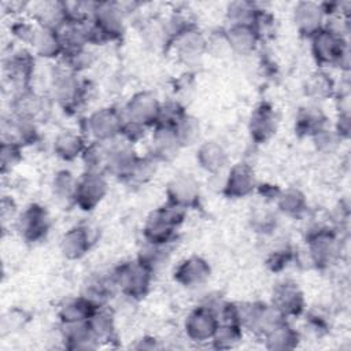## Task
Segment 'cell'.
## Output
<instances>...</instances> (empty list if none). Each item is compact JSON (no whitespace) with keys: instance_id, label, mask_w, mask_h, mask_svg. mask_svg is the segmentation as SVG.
<instances>
[{"instance_id":"44dd1931","label":"cell","mask_w":351,"mask_h":351,"mask_svg":"<svg viewBox=\"0 0 351 351\" xmlns=\"http://www.w3.org/2000/svg\"><path fill=\"white\" fill-rule=\"evenodd\" d=\"M278 118L273 106L261 101L254 107L248 118V134L255 144H265L276 134Z\"/></svg>"},{"instance_id":"ba28073f","label":"cell","mask_w":351,"mask_h":351,"mask_svg":"<svg viewBox=\"0 0 351 351\" xmlns=\"http://www.w3.org/2000/svg\"><path fill=\"white\" fill-rule=\"evenodd\" d=\"M52 103L53 101L49 95H44L30 86L11 93L8 114L38 123L44 122L49 117Z\"/></svg>"},{"instance_id":"277c9868","label":"cell","mask_w":351,"mask_h":351,"mask_svg":"<svg viewBox=\"0 0 351 351\" xmlns=\"http://www.w3.org/2000/svg\"><path fill=\"white\" fill-rule=\"evenodd\" d=\"M110 276L117 291L133 300L145 298L154 280V273L137 258L118 263Z\"/></svg>"},{"instance_id":"52a82bcc","label":"cell","mask_w":351,"mask_h":351,"mask_svg":"<svg viewBox=\"0 0 351 351\" xmlns=\"http://www.w3.org/2000/svg\"><path fill=\"white\" fill-rule=\"evenodd\" d=\"M34 73L36 56L26 47L11 48L3 59V78L12 92L30 88Z\"/></svg>"},{"instance_id":"5bb4252c","label":"cell","mask_w":351,"mask_h":351,"mask_svg":"<svg viewBox=\"0 0 351 351\" xmlns=\"http://www.w3.org/2000/svg\"><path fill=\"white\" fill-rule=\"evenodd\" d=\"M128 16L121 1H96L90 19L111 43L125 34Z\"/></svg>"},{"instance_id":"4fadbf2b","label":"cell","mask_w":351,"mask_h":351,"mask_svg":"<svg viewBox=\"0 0 351 351\" xmlns=\"http://www.w3.org/2000/svg\"><path fill=\"white\" fill-rule=\"evenodd\" d=\"M270 304L288 319L302 317L307 310L302 288L291 278H284L274 284L270 293Z\"/></svg>"},{"instance_id":"4dcf8cb0","label":"cell","mask_w":351,"mask_h":351,"mask_svg":"<svg viewBox=\"0 0 351 351\" xmlns=\"http://www.w3.org/2000/svg\"><path fill=\"white\" fill-rule=\"evenodd\" d=\"M97 306L92 303L84 295L71 296L63 300L58 307V318L59 324H77V322H88Z\"/></svg>"},{"instance_id":"f907efd6","label":"cell","mask_w":351,"mask_h":351,"mask_svg":"<svg viewBox=\"0 0 351 351\" xmlns=\"http://www.w3.org/2000/svg\"><path fill=\"white\" fill-rule=\"evenodd\" d=\"M200 132H202V129H200L199 121L189 114L176 128V133L178 136V140H180L182 148L197 143V140L200 137Z\"/></svg>"},{"instance_id":"e0dca14e","label":"cell","mask_w":351,"mask_h":351,"mask_svg":"<svg viewBox=\"0 0 351 351\" xmlns=\"http://www.w3.org/2000/svg\"><path fill=\"white\" fill-rule=\"evenodd\" d=\"M258 185L256 173L248 162L232 165L223 176L221 193L229 199H244L255 193Z\"/></svg>"},{"instance_id":"816d5d0a","label":"cell","mask_w":351,"mask_h":351,"mask_svg":"<svg viewBox=\"0 0 351 351\" xmlns=\"http://www.w3.org/2000/svg\"><path fill=\"white\" fill-rule=\"evenodd\" d=\"M311 140H313V144H314L315 149L322 152V154L333 152L340 145V143L343 141L337 136V133L333 129H330L329 126L325 128L324 130H321L319 133H317Z\"/></svg>"},{"instance_id":"6f0895ef","label":"cell","mask_w":351,"mask_h":351,"mask_svg":"<svg viewBox=\"0 0 351 351\" xmlns=\"http://www.w3.org/2000/svg\"><path fill=\"white\" fill-rule=\"evenodd\" d=\"M333 130L337 133V136L341 140H347L350 137V132H351V115H350V111L339 112L337 114Z\"/></svg>"},{"instance_id":"e575fe53","label":"cell","mask_w":351,"mask_h":351,"mask_svg":"<svg viewBox=\"0 0 351 351\" xmlns=\"http://www.w3.org/2000/svg\"><path fill=\"white\" fill-rule=\"evenodd\" d=\"M262 340L267 350L288 351V350H295L299 346L302 336H300V332L295 329L288 319L281 325L276 326L269 333H266L262 337Z\"/></svg>"},{"instance_id":"8992f818","label":"cell","mask_w":351,"mask_h":351,"mask_svg":"<svg viewBox=\"0 0 351 351\" xmlns=\"http://www.w3.org/2000/svg\"><path fill=\"white\" fill-rule=\"evenodd\" d=\"M123 122L125 115L122 108L104 106L85 117L82 122V133L89 141L107 143L119 137Z\"/></svg>"},{"instance_id":"9a60e30c","label":"cell","mask_w":351,"mask_h":351,"mask_svg":"<svg viewBox=\"0 0 351 351\" xmlns=\"http://www.w3.org/2000/svg\"><path fill=\"white\" fill-rule=\"evenodd\" d=\"M162 101L151 90H138L129 97L122 111L125 119L133 121L145 126L147 129L155 128L160 111Z\"/></svg>"},{"instance_id":"60d3db41","label":"cell","mask_w":351,"mask_h":351,"mask_svg":"<svg viewBox=\"0 0 351 351\" xmlns=\"http://www.w3.org/2000/svg\"><path fill=\"white\" fill-rule=\"evenodd\" d=\"M244 337V329L237 324L219 322L210 344L215 350H232L237 347Z\"/></svg>"},{"instance_id":"d4e9b609","label":"cell","mask_w":351,"mask_h":351,"mask_svg":"<svg viewBox=\"0 0 351 351\" xmlns=\"http://www.w3.org/2000/svg\"><path fill=\"white\" fill-rule=\"evenodd\" d=\"M60 340L66 350L92 351L100 347L89 322L60 324Z\"/></svg>"},{"instance_id":"7402d4cb","label":"cell","mask_w":351,"mask_h":351,"mask_svg":"<svg viewBox=\"0 0 351 351\" xmlns=\"http://www.w3.org/2000/svg\"><path fill=\"white\" fill-rule=\"evenodd\" d=\"M0 132L1 141L14 143L22 148L32 147L40 141V130L36 122L21 119L11 114L3 115Z\"/></svg>"},{"instance_id":"9f6ffc18","label":"cell","mask_w":351,"mask_h":351,"mask_svg":"<svg viewBox=\"0 0 351 351\" xmlns=\"http://www.w3.org/2000/svg\"><path fill=\"white\" fill-rule=\"evenodd\" d=\"M29 319L27 314L21 308H12L3 317V329L15 330L18 328H23L26 321Z\"/></svg>"},{"instance_id":"1f68e13d","label":"cell","mask_w":351,"mask_h":351,"mask_svg":"<svg viewBox=\"0 0 351 351\" xmlns=\"http://www.w3.org/2000/svg\"><path fill=\"white\" fill-rule=\"evenodd\" d=\"M88 322L100 346L111 344L118 340L115 314L108 304L97 307Z\"/></svg>"},{"instance_id":"bcb514c9","label":"cell","mask_w":351,"mask_h":351,"mask_svg":"<svg viewBox=\"0 0 351 351\" xmlns=\"http://www.w3.org/2000/svg\"><path fill=\"white\" fill-rule=\"evenodd\" d=\"M296 261V252L289 245L273 248L265 258V265L271 273H281Z\"/></svg>"},{"instance_id":"681fc988","label":"cell","mask_w":351,"mask_h":351,"mask_svg":"<svg viewBox=\"0 0 351 351\" xmlns=\"http://www.w3.org/2000/svg\"><path fill=\"white\" fill-rule=\"evenodd\" d=\"M23 149L22 147L14 144L1 141L0 144V169L1 174L5 176L11 173L22 160L23 158Z\"/></svg>"},{"instance_id":"6da1fadb","label":"cell","mask_w":351,"mask_h":351,"mask_svg":"<svg viewBox=\"0 0 351 351\" xmlns=\"http://www.w3.org/2000/svg\"><path fill=\"white\" fill-rule=\"evenodd\" d=\"M88 81L58 63L49 74V97L63 111L75 114L88 100Z\"/></svg>"},{"instance_id":"836d02e7","label":"cell","mask_w":351,"mask_h":351,"mask_svg":"<svg viewBox=\"0 0 351 351\" xmlns=\"http://www.w3.org/2000/svg\"><path fill=\"white\" fill-rule=\"evenodd\" d=\"M274 204L278 213L295 219L306 215L308 210V203L304 192L296 186L281 188Z\"/></svg>"},{"instance_id":"b9f144b4","label":"cell","mask_w":351,"mask_h":351,"mask_svg":"<svg viewBox=\"0 0 351 351\" xmlns=\"http://www.w3.org/2000/svg\"><path fill=\"white\" fill-rule=\"evenodd\" d=\"M248 222L255 233L261 236H269L277 229L278 218L273 210L263 206H258L254 207V210H251Z\"/></svg>"},{"instance_id":"7c38bea8","label":"cell","mask_w":351,"mask_h":351,"mask_svg":"<svg viewBox=\"0 0 351 351\" xmlns=\"http://www.w3.org/2000/svg\"><path fill=\"white\" fill-rule=\"evenodd\" d=\"M169 49L174 51L181 63L193 66L208 52V37L193 22L171 41Z\"/></svg>"},{"instance_id":"db71d44e","label":"cell","mask_w":351,"mask_h":351,"mask_svg":"<svg viewBox=\"0 0 351 351\" xmlns=\"http://www.w3.org/2000/svg\"><path fill=\"white\" fill-rule=\"evenodd\" d=\"M148 130L149 129H147L145 126H143L140 123H136L133 121L125 119V122L122 125V129H121L119 137H122L128 143L136 145V144H138L141 140H144L147 137V132Z\"/></svg>"},{"instance_id":"ab89813d","label":"cell","mask_w":351,"mask_h":351,"mask_svg":"<svg viewBox=\"0 0 351 351\" xmlns=\"http://www.w3.org/2000/svg\"><path fill=\"white\" fill-rule=\"evenodd\" d=\"M169 247L170 245H158V244H151L144 241L136 258L155 274L156 271H159L167 265L170 259Z\"/></svg>"},{"instance_id":"d6986e66","label":"cell","mask_w":351,"mask_h":351,"mask_svg":"<svg viewBox=\"0 0 351 351\" xmlns=\"http://www.w3.org/2000/svg\"><path fill=\"white\" fill-rule=\"evenodd\" d=\"M211 277V266L207 259L199 255H191L178 262L173 270V280L186 289L204 287Z\"/></svg>"},{"instance_id":"2e32d148","label":"cell","mask_w":351,"mask_h":351,"mask_svg":"<svg viewBox=\"0 0 351 351\" xmlns=\"http://www.w3.org/2000/svg\"><path fill=\"white\" fill-rule=\"evenodd\" d=\"M218 325L219 319L214 310L200 303L186 314L184 321V333L186 339L193 343H210Z\"/></svg>"},{"instance_id":"3957f363","label":"cell","mask_w":351,"mask_h":351,"mask_svg":"<svg viewBox=\"0 0 351 351\" xmlns=\"http://www.w3.org/2000/svg\"><path fill=\"white\" fill-rule=\"evenodd\" d=\"M306 254L315 269L325 270L333 266L341 254L340 230L329 225L311 228L306 236Z\"/></svg>"},{"instance_id":"7a4b0ae2","label":"cell","mask_w":351,"mask_h":351,"mask_svg":"<svg viewBox=\"0 0 351 351\" xmlns=\"http://www.w3.org/2000/svg\"><path fill=\"white\" fill-rule=\"evenodd\" d=\"M188 211L173 203H163L148 214L143 225V239L145 243L170 245L184 223Z\"/></svg>"},{"instance_id":"91938a15","label":"cell","mask_w":351,"mask_h":351,"mask_svg":"<svg viewBox=\"0 0 351 351\" xmlns=\"http://www.w3.org/2000/svg\"><path fill=\"white\" fill-rule=\"evenodd\" d=\"M136 350H158L160 348V343L156 337L154 336H143L140 337L136 344L133 346Z\"/></svg>"},{"instance_id":"ffe728a7","label":"cell","mask_w":351,"mask_h":351,"mask_svg":"<svg viewBox=\"0 0 351 351\" xmlns=\"http://www.w3.org/2000/svg\"><path fill=\"white\" fill-rule=\"evenodd\" d=\"M325 12L318 1H298L292 10V21L298 33L310 40L314 34L324 29Z\"/></svg>"},{"instance_id":"f35d334b","label":"cell","mask_w":351,"mask_h":351,"mask_svg":"<svg viewBox=\"0 0 351 351\" xmlns=\"http://www.w3.org/2000/svg\"><path fill=\"white\" fill-rule=\"evenodd\" d=\"M78 177L69 169H59L51 180V191L53 197L62 203H71L74 199Z\"/></svg>"},{"instance_id":"74e56055","label":"cell","mask_w":351,"mask_h":351,"mask_svg":"<svg viewBox=\"0 0 351 351\" xmlns=\"http://www.w3.org/2000/svg\"><path fill=\"white\" fill-rule=\"evenodd\" d=\"M262 7L250 0H234L228 3L225 18L229 25H254Z\"/></svg>"},{"instance_id":"9c48e42d","label":"cell","mask_w":351,"mask_h":351,"mask_svg":"<svg viewBox=\"0 0 351 351\" xmlns=\"http://www.w3.org/2000/svg\"><path fill=\"white\" fill-rule=\"evenodd\" d=\"M14 228L25 243L36 244L48 236L51 218L43 204L30 203L19 211Z\"/></svg>"},{"instance_id":"ee69618b","label":"cell","mask_w":351,"mask_h":351,"mask_svg":"<svg viewBox=\"0 0 351 351\" xmlns=\"http://www.w3.org/2000/svg\"><path fill=\"white\" fill-rule=\"evenodd\" d=\"M95 62V52L90 49V47L74 49L64 52L63 56L60 58L59 63L67 67L69 70L81 74L82 71L88 70Z\"/></svg>"},{"instance_id":"484cf974","label":"cell","mask_w":351,"mask_h":351,"mask_svg":"<svg viewBox=\"0 0 351 351\" xmlns=\"http://www.w3.org/2000/svg\"><path fill=\"white\" fill-rule=\"evenodd\" d=\"M29 18L36 22L41 27H48L58 30L66 21H67V12L64 1H37L30 3L27 10Z\"/></svg>"},{"instance_id":"f6af8a7d","label":"cell","mask_w":351,"mask_h":351,"mask_svg":"<svg viewBox=\"0 0 351 351\" xmlns=\"http://www.w3.org/2000/svg\"><path fill=\"white\" fill-rule=\"evenodd\" d=\"M186 115H188L186 108L178 100L162 101L158 122L155 126L176 129Z\"/></svg>"},{"instance_id":"11a10c76","label":"cell","mask_w":351,"mask_h":351,"mask_svg":"<svg viewBox=\"0 0 351 351\" xmlns=\"http://www.w3.org/2000/svg\"><path fill=\"white\" fill-rule=\"evenodd\" d=\"M18 214H19V210H18L16 202L11 196L4 195L1 197V203H0V219H1L3 229H5V226L8 223H11L14 226Z\"/></svg>"},{"instance_id":"d6a6232c","label":"cell","mask_w":351,"mask_h":351,"mask_svg":"<svg viewBox=\"0 0 351 351\" xmlns=\"http://www.w3.org/2000/svg\"><path fill=\"white\" fill-rule=\"evenodd\" d=\"M32 49L36 56L45 60H60L63 56V44L56 30L38 26Z\"/></svg>"},{"instance_id":"c3c4849f","label":"cell","mask_w":351,"mask_h":351,"mask_svg":"<svg viewBox=\"0 0 351 351\" xmlns=\"http://www.w3.org/2000/svg\"><path fill=\"white\" fill-rule=\"evenodd\" d=\"M158 163L159 160L155 159L152 155L147 154L144 156L140 155L134 169H133V173L130 176V180L129 182H136V184H145L148 181H151L156 171H158Z\"/></svg>"},{"instance_id":"7dc6e473","label":"cell","mask_w":351,"mask_h":351,"mask_svg":"<svg viewBox=\"0 0 351 351\" xmlns=\"http://www.w3.org/2000/svg\"><path fill=\"white\" fill-rule=\"evenodd\" d=\"M37 29H38V25L33 22L30 18H25V16L14 18L10 25V33L14 37V40L21 43L22 47H30V48L34 41Z\"/></svg>"},{"instance_id":"cb8c5ba5","label":"cell","mask_w":351,"mask_h":351,"mask_svg":"<svg viewBox=\"0 0 351 351\" xmlns=\"http://www.w3.org/2000/svg\"><path fill=\"white\" fill-rule=\"evenodd\" d=\"M93 237L89 226L74 225L67 229L59 241L62 255L69 261L82 259L92 248Z\"/></svg>"},{"instance_id":"ac0fdd59","label":"cell","mask_w":351,"mask_h":351,"mask_svg":"<svg viewBox=\"0 0 351 351\" xmlns=\"http://www.w3.org/2000/svg\"><path fill=\"white\" fill-rule=\"evenodd\" d=\"M200 185L192 174H176L166 185V202L177 204L186 211L197 208L200 206Z\"/></svg>"},{"instance_id":"603a6c76","label":"cell","mask_w":351,"mask_h":351,"mask_svg":"<svg viewBox=\"0 0 351 351\" xmlns=\"http://www.w3.org/2000/svg\"><path fill=\"white\" fill-rule=\"evenodd\" d=\"M222 33L228 48L241 56L254 53L262 41L254 25H228Z\"/></svg>"},{"instance_id":"7bdbcfd3","label":"cell","mask_w":351,"mask_h":351,"mask_svg":"<svg viewBox=\"0 0 351 351\" xmlns=\"http://www.w3.org/2000/svg\"><path fill=\"white\" fill-rule=\"evenodd\" d=\"M81 162L85 171L106 173V143L88 141L81 155Z\"/></svg>"},{"instance_id":"5b68a950","label":"cell","mask_w":351,"mask_h":351,"mask_svg":"<svg viewBox=\"0 0 351 351\" xmlns=\"http://www.w3.org/2000/svg\"><path fill=\"white\" fill-rule=\"evenodd\" d=\"M310 48L318 66L350 70V45L346 37L324 27L310 38Z\"/></svg>"},{"instance_id":"30bf717a","label":"cell","mask_w":351,"mask_h":351,"mask_svg":"<svg viewBox=\"0 0 351 351\" xmlns=\"http://www.w3.org/2000/svg\"><path fill=\"white\" fill-rule=\"evenodd\" d=\"M140 155L136 145L128 143L122 137H117L106 143V174L121 181L129 182L133 169Z\"/></svg>"},{"instance_id":"83f0119b","label":"cell","mask_w":351,"mask_h":351,"mask_svg":"<svg viewBox=\"0 0 351 351\" xmlns=\"http://www.w3.org/2000/svg\"><path fill=\"white\" fill-rule=\"evenodd\" d=\"M149 137V155H152L159 162L170 160L177 156L180 149L182 148L176 129L155 126L151 129Z\"/></svg>"},{"instance_id":"8fae6325","label":"cell","mask_w":351,"mask_h":351,"mask_svg":"<svg viewBox=\"0 0 351 351\" xmlns=\"http://www.w3.org/2000/svg\"><path fill=\"white\" fill-rule=\"evenodd\" d=\"M108 176L100 171H85L78 176L73 204L81 211H93L108 193Z\"/></svg>"},{"instance_id":"f5cc1de1","label":"cell","mask_w":351,"mask_h":351,"mask_svg":"<svg viewBox=\"0 0 351 351\" xmlns=\"http://www.w3.org/2000/svg\"><path fill=\"white\" fill-rule=\"evenodd\" d=\"M304 315H306V326L315 336H322L329 332L330 324L325 314H322L321 311H315V310H310V311L306 310Z\"/></svg>"},{"instance_id":"f1b7e54d","label":"cell","mask_w":351,"mask_h":351,"mask_svg":"<svg viewBox=\"0 0 351 351\" xmlns=\"http://www.w3.org/2000/svg\"><path fill=\"white\" fill-rule=\"evenodd\" d=\"M196 162L210 176L219 174L229 163V154L219 141L206 140L196 149Z\"/></svg>"},{"instance_id":"f546056e","label":"cell","mask_w":351,"mask_h":351,"mask_svg":"<svg viewBox=\"0 0 351 351\" xmlns=\"http://www.w3.org/2000/svg\"><path fill=\"white\" fill-rule=\"evenodd\" d=\"M325 128H328V115L321 107L315 104H308L298 110L293 129L299 137L313 138Z\"/></svg>"},{"instance_id":"8d00e7d4","label":"cell","mask_w":351,"mask_h":351,"mask_svg":"<svg viewBox=\"0 0 351 351\" xmlns=\"http://www.w3.org/2000/svg\"><path fill=\"white\" fill-rule=\"evenodd\" d=\"M117 291L111 276H93L88 278V281L84 284L82 293L85 298H88L92 303H95L97 307L107 306L110 299L112 298L114 292Z\"/></svg>"},{"instance_id":"680465c9","label":"cell","mask_w":351,"mask_h":351,"mask_svg":"<svg viewBox=\"0 0 351 351\" xmlns=\"http://www.w3.org/2000/svg\"><path fill=\"white\" fill-rule=\"evenodd\" d=\"M281 188L276 184H271V182H258L256 185V189H255V193H258L263 202H267V203H274L278 193H280Z\"/></svg>"},{"instance_id":"4316f807","label":"cell","mask_w":351,"mask_h":351,"mask_svg":"<svg viewBox=\"0 0 351 351\" xmlns=\"http://www.w3.org/2000/svg\"><path fill=\"white\" fill-rule=\"evenodd\" d=\"M88 138L82 132L73 130V129H63L60 130L53 141H52V151L56 158L63 162H74L81 159V155L88 144Z\"/></svg>"},{"instance_id":"d590c367","label":"cell","mask_w":351,"mask_h":351,"mask_svg":"<svg viewBox=\"0 0 351 351\" xmlns=\"http://www.w3.org/2000/svg\"><path fill=\"white\" fill-rule=\"evenodd\" d=\"M336 88V81L325 70H317L311 73L304 82V93L315 101L335 97Z\"/></svg>"}]
</instances>
